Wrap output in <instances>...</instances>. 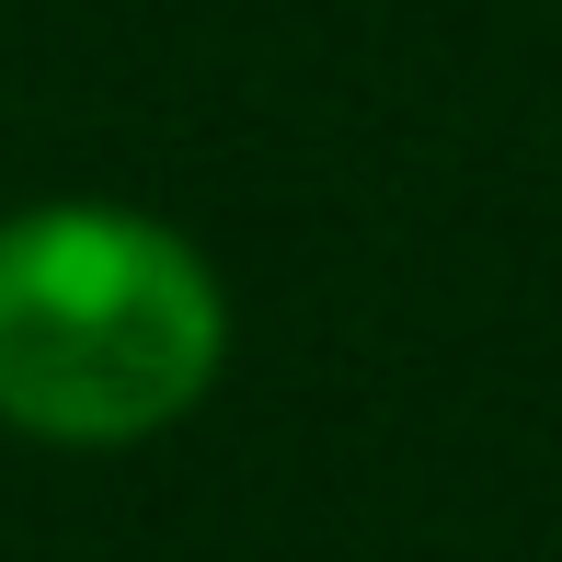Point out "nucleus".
Here are the masks:
<instances>
[{
	"label": "nucleus",
	"mask_w": 562,
	"mask_h": 562,
	"mask_svg": "<svg viewBox=\"0 0 562 562\" xmlns=\"http://www.w3.org/2000/svg\"><path fill=\"white\" fill-rule=\"evenodd\" d=\"M229 299L184 229L138 207L0 218V425L46 448H138L207 402Z\"/></svg>",
	"instance_id": "1"
}]
</instances>
